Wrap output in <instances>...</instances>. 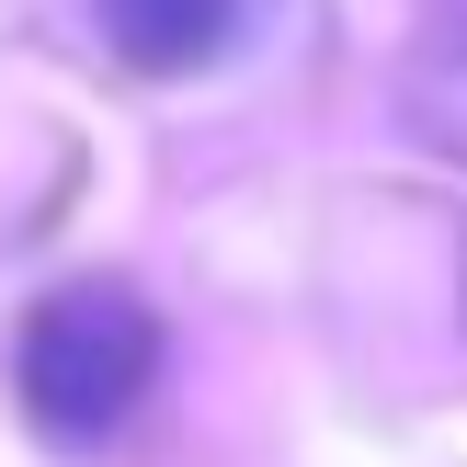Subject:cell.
<instances>
[{
	"label": "cell",
	"mask_w": 467,
	"mask_h": 467,
	"mask_svg": "<svg viewBox=\"0 0 467 467\" xmlns=\"http://www.w3.org/2000/svg\"><path fill=\"white\" fill-rule=\"evenodd\" d=\"M160 354H171V342H160L149 296L114 285V274H80V285H57V296L23 308V331H12V400H23V422H35L46 445L91 456V445H114V433L149 410Z\"/></svg>",
	"instance_id": "cell-1"
},
{
	"label": "cell",
	"mask_w": 467,
	"mask_h": 467,
	"mask_svg": "<svg viewBox=\"0 0 467 467\" xmlns=\"http://www.w3.org/2000/svg\"><path fill=\"white\" fill-rule=\"evenodd\" d=\"M91 23L126 68H205L240 23V0H91Z\"/></svg>",
	"instance_id": "cell-2"
}]
</instances>
